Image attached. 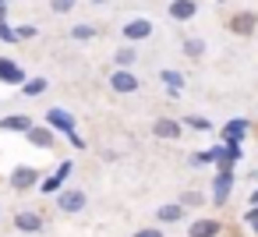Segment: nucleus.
I'll return each instance as SVG.
<instances>
[{
    "mask_svg": "<svg viewBox=\"0 0 258 237\" xmlns=\"http://www.w3.org/2000/svg\"><path fill=\"white\" fill-rule=\"evenodd\" d=\"M0 43H8V46H11V43H18V32L8 25V18H0Z\"/></svg>",
    "mask_w": 258,
    "mask_h": 237,
    "instance_id": "obj_26",
    "label": "nucleus"
},
{
    "mask_svg": "<svg viewBox=\"0 0 258 237\" xmlns=\"http://www.w3.org/2000/svg\"><path fill=\"white\" fill-rule=\"evenodd\" d=\"M180 124H187L191 131H205V135L212 131V121H209V117H202V113H187V117H184Z\"/></svg>",
    "mask_w": 258,
    "mask_h": 237,
    "instance_id": "obj_24",
    "label": "nucleus"
},
{
    "mask_svg": "<svg viewBox=\"0 0 258 237\" xmlns=\"http://www.w3.org/2000/svg\"><path fill=\"white\" fill-rule=\"evenodd\" d=\"M32 124H36V117H29V113H11V117H0V131H18V135H25Z\"/></svg>",
    "mask_w": 258,
    "mask_h": 237,
    "instance_id": "obj_16",
    "label": "nucleus"
},
{
    "mask_svg": "<svg viewBox=\"0 0 258 237\" xmlns=\"http://www.w3.org/2000/svg\"><path fill=\"white\" fill-rule=\"evenodd\" d=\"M15 230H22V233H39V230H43V216H39L36 209H18V212H15Z\"/></svg>",
    "mask_w": 258,
    "mask_h": 237,
    "instance_id": "obj_11",
    "label": "nucleus"
},
{
    "mask_svg": "<svg viewBox=\"0 0 258 237\" xmlns=\"http://www.w3.org/2000/svg\"><path fill=\"white\" fill-rule=\"evenodd\" d=\"M244 219H247V223H254V219H258V205H251V209L244 212Z\"/></svg>",
    "mask_w": 258,
    "mask_h": 237,
    "instance_id": "obj_31",
    "label": "nucleus"
},
{
    "mask_svg": "<svg viewBox=\"0 0 258 237\" xmlns=\"http://www.w3.org/2000/svg\"><path fill=\"white\" fill-rule=\"evenodd\" d=\"M159 82L166 85V92H170V96H180V92H184V75H180V71H173V68H163V71H159Z\"/></svg>",
    "mask_w": 258,
    "mask_h": 237,
    "instance_id": "obj_17",
    "label": "nucleus"
},
{
    "mask_svg": "<svg viewBox=\"0 0 258 237\" xmlns=\"http://www.w3.org/2000/svg\"><path fill=\"white\" fill-rule=\"evenodd\" d=\"M251 177H254V181H258V170H254V173H251Z\"/></svg>",
    "mask_w": 258,
    "mask_h": 237,
    "instance_id": "obj_34",
    "label": "nucleus"
},
{
    "mask_svg": "<svg viewBox=\"0 0 258 237\" xmlns=\"http://www.w3.org/2000/svg\"><path fill=\"white\" fill-rule=\"evenodd\" d=\"M177 202H180L184 209H202V205H205V191L187 188V191H180V195H177Z\"/></svg>",
    "mask_w": 258,
    "mask_h": 237,
    "instance_id": "obj_21",
    "label": "nucleus"
},
{
    "mask_svg": "<svg viewBox=\"0 0 258 237\" xmlns=\"http://www.w3.org/2000/svg\"><path fill=\"white\" fill-rule=\"evenodd\" d=\"M46 89H50V82H46V78H39V75H36V78H25V82H22V96H29V99L43 96Z\"/></svg>",
    "mask_w": 258,
    "mask_h": 237,
    "instance_id": "obj_20",
    "label": "nucleus"
},
{
    "mask_svg": "<svg viewBox=\"0 0 258 237\" xmlns=\"http://www.w3.org/2000/svg\"><path fill=\"white\" fill-rule=\"evenodd\" d=\"M230 32L233 36H254L258 32V15L254 11H237L230 18Z\"/></svg>",
    "mask_w": 258,
    "mask_h": 237,
    "instance_id": "obj_9",
    "label": "nucleus"
},
{
    "mask_svg": "<svg viewBox=\"0 0 258 237\" xmlns=\"http://www.w3.org/2000/svg\"><path fill=\"white\" fill-rule=\"evenodd\" d=\"M216 4H226V0H216Z\"/></svg>",
    "mask_w": 258,
    "mask_h": 237,
    "instance_id": "obj_35",
    "label": "nucleus"
},
{
    "mask_svg": "<svg viewBox=\"0 0 258 237\" xmlns=\"http://www.w3.org/2000/svg\"><path fill=\"white\" fill-rule=\"evenodd\" d=\"M247 202H251V205H258V188L251 191V198H247Z\"/></svg>",
    "mask_w": 258,
    "mask_h": 237,
    "instance_id": "obj_32",
    "label": "nucleus"
},
{
    "mask_svg": "<svg viewBox=\"0 0 258 237\" xmlns=\"http://www.w3.org/2000/svg\"><path fill=\"white\" fill-rule=\"evenodd\" d=\"M184 57H187V61H202V57H205V39L187 36V39H184Z\"/></svg>",
    "mask_w": 258,
    "mask_h": 237,
    "instance_id": "obj_22",
    "label": "nucleus"
},
{
    "mask_svg": "<svg viewBox=\"0 0 258 237\" xmlns=\"http://www.w3.org/2000/svg\"><path fill=\"white\" fill-rule=\"evenodd\" d=\"M110 89L120 92V96H131V92L142 89V82H138V75H135L131 68H117V71L110 75Z\"/></svg>",
    "mask_w": 258,
    "mask_h": 237,
    "instance_id": "obj_5",
    "label": "nucleus"
},
{
    "mask_svg": "<svg viewBox=\"0 0 258 237\" xmlns=\"http://www.w3.org/2000/svg\"><path fill=\"white\" fill-rule=\"evenodd\" d=\"M15 32H18V43H22V39H36V36H39V29H36V25H18Z\"/></svg>",
    "mask_w": 258,
    "mask_h": 237,
    "instance_id": "obj_29",
    "label": "nucleus"
},
{
    "mask_svg": "<svg viewBox=\"0 0 258 237\" xmlns=\"http://www.w3.org/2000/svg\"><path fill=\"white\" fill-rule=\"evenodd\" d=\"M152 32H156L152 18H127V22L120 25V39H124V43H145Z\"/></svg>",
    "mask_w": 258,
    "mask_h": 237,
    "instance_id": "obj_2",
    "label": "nucleus"
},
{
    "mask_svg": "<svg viewBox=\"0 0 258 237\" xmlns=\"http://www.w3.org/2000/svg\"><path fill=\"white\" fill-rule=\"evenodd\" d=\"M184 212H187V209H184L180 202H166V205L156 209V223H159V226H166V223H180Z\"/></svg>",
    "mask_w": 258,
    "mask_h": 237,
    "instance_id": "obj_15",
    "label": "nucleus"
},
{
    "mask_svg": "<svg viewBox=\"0 0 258 237\" xmlns=\"http://www.w3.org/2000/svg\"><path fill=\"white\" fill-rule=\"evenodd\" d=\"M223 233V223L216 216H202V219H191L187 226V237H219Z\"/></svg>",
    "mask_w": 258,
    "mask_h": 237,
    "instance_id": "obj_10",
    "label": "nucleus"
},
{
    "mask_svg": "<svg viewBox=\"0 0 258 237\" xmlns=\"http://www.w3.org/2000/svg\"><path fill=\"white\" fill-rule=\"evenodd\" d=\"M75 4L78 0H50V11L53 15H68V11H75Z\"/></svg>",
    "mask_w": 258,
    "mask_h": 237,
    "instance_id": "obj_27",
    "label": "nucleus"
},
{
    "mask_svg": "<svg viewBox=\"0 0 258 237\" xmlns=\"http://www.w3.org/2000/svg\"><path fill=\"white\" fill-rule=\"evenodd\" d=\"M64 138H68V142H71V145H75V149H89V145H85V138H82V135H78V128H75V131H71V135H64Z\"/></svg>",
    "mask_w": 258,
    "mask_h": 237,
    "instance_id": "obj_30",
    "label": "nucleus"
},
{
    "mask_svg": "<svg viewBox=\"0 0 258 237\" xmlns=\"http://www.w3.org/2000/svg\"><path fill=\"white\" fill-rule=\"evenodd\" d=\"M75 43H89V39H96V25H89V22H78V25H71V32H68Z\"/></svg>",
    "mask_w": 258,
    "mask_h": 237,
    "instance_id": "obj_23",
    "label": "nucleus"
},
{
    "mask_svg": "<svg viewBox=\"0 0 258 237\" xmlns=\"http://www.w3.org/2000/svg\"><path fill=\"white\" fill-rule=\"evenodd\" d=\"M223 156V145H212V149H202L191 156V166H216V159Z\"/></svg>",
    "mask_w": 258,
    "mask_h": 237,
    "instance_id": "obj_18",
    "label": "nucleus"
},
{
    "mask_svg": "<svg viewBox=\"0 0 258 237\" xmlns=\"http://www.w3.org/2000/svg\"><path fill=\"white\" fill-rule=\"evenodd\" d=\"M53 195H57V198H53V202H57V209H60V212H68V216H75V212H82V209L89 205V195H85L82 188H64V191L57 188Z\"/></svg>",
    "mask_w": 258,
    "mask_h": 237,
    "instance_id": "obj_1",
    "label": "nucleus"
},
{
    "mask_svg": "<svg viewBox=\"0 0 258 237\" xmlns=\"http://www.w3.org/2000/svg\"><path fill=\"white\" fill-rule=\"evenodd\" d=\"M113 61H117V68H135V64H138V50H135V43H124V46L113 53Z\"/></svg>",
    "mask_w": 258,
    "mask_h": 237,
    "instance_id": "obj_19",
    "label": "nucleus"
},
{
    "mask_svg": "<svg viewBox=\"0 0 258 237\" xmlns=\"http://www.w3.org/2000/svg\"><path fill=\"white\" fill-rule=\"evenodd\" d=\"M230 191H233V173H212L209 202L212 205H230Z\"/></svg>",
    "mask_w": 258,
    "mask_h": 237,
    "instance_id": "obj_6",
    "label": "nucleus"
},
{
    "mask_svg": "<svg viewBox=\"0 0 258 237\" xmlns=\"http://www.w3.org/2000/svg\"><path fill=\"white\" fill-rule=\"evenodd\" d=\"M166 15H170L173 22H191V18L198 15V0H170Z\"/></svg>",
    "mask_w": 258,
    "mask_h": 237,
    "instance_id": "obj_13",
    "label": "nucleus"
},
{
    "mask_svg": "<svg viewBox=\"0 0 258 237\" xmlns=\"http://www.w3.org/2000/svg\"><path fill=\"white\" fill-rule=\"evenodd\" d=\"M180 131H184V124H180L177 117H156V121H152V135H156L159 142H177Z\"/></svg>",
    "mask_w": 258,
    "mask_h": 237,
    "instance_id": "obj_7",
    "label": "nucleus"
},
{
    "mask_svg": "<svg viewBox=\"0 0 258 237\" xmlns=\"http://www.w3.org/2000/svg\"><path fill=\"white\" fill-rule=\"evenodd\" d=\"M39 177H43V170H36V166H29V163H18V166L8 173V184H11L15 191H32V188L39 184Z\"/></svg>",
    "mask_w": 258,
    "mask_h": 237,
    "instance_id": "obj_3",
    "label": "nucleus"
},
{
    "mask_svg": "<svg viewBox=\"0 0 258 237\" xmlns=\"http://www.w3.org/2000/svg\"><path fill=\"white\" fill-rule=\"evenodd\" d=\"M89 4H110V0H89Z\"/></svg>",
    "mask_w": 258,
    "mask_h": 237,
    "instance_id": "obj_33",
    "label": "nucleus"
},
{
    "mask_svg": "<svg viewBox=\"0 0 258 237\" xmlns=\"http://www.w3.org/2000/svg\"><path fill=\"white\" fill-rule=\"evenodd\" d=\"M25 138H29V145H36V149H53L57 145V131L50 128V124H32L29 131H25Z\"/></svg>",
    "mask_w": 258,
    "mask_h": 237,
    "instance_id": "obj_8",
    "label": "nucleus"
},
{
    "mask_svg": "<svg viewBox=\"0 0 258 237\" xmlns=\"http://www.w3.org/2000/svg\"><path fill=\"white\" fill-rule=\"evenodd\" d=\"M29 75L22 71V64L18 61H8V57H0V82L4 85H22Z\"/></svg>",
    "mask_w": 258,
    "mask_h": 237,
    "instance_id": "obj_14",
    "label": "nucleus"
},
{
    "mask_svg": "<svg viewBox=\"0 0 258 237\" xmlns=\"http://www.w3.org/2000/svg\"><path fill=\"white\" fill-rule=\"evenodd\" d=\"M43 124H50L57 135H71V131H75V113L64 110V106H50V110L43 113Z\"/></svg>",
    "mask_w": 258,
    "mask_h": 237,
    "instance_id": "obj_4",
    "label": "nucleus"
},
{
    "mask_svg": "<svg viewBox=\"0 0 258 237\" xmlns=\"http://www.w3.org/2000/svg\"><path fill=\"white\" fill-rule=\"evenodd\" d=\"M60 184H64V177H60V173H50V177H39V184H36V188H39L43 195H53Z\"/></svg>",
    "mask_w": 258,
    "mask_h": 237,
    "instance_id": "obj_25",
    "label": "nucleus"
},
{
    "mask_svg": "<svg viewBox=\"0 0 258 237\" xmlns=\"http://www.w3.org/2000/svg\"><path fill=\"white\" fill-rule=\"evenodd\" d=\"M254 237H258V233H254Z\"/></svg>",
    "mask_w": 258,
    "mask_h": 237,
    "instance_id": "obj_36",
    "label": "nucleus"
},
{
    "mask_svg": "<svg viewBox=\"0 0 258 237\" xmlns=\"http://www.w3.org/2000/svg\"><path fill=\"white\" fill-rule=\"evenodd\" d=\"M131 237H166V230L156 223V226H142V230H135Z\"/></svg>",
    "mask_w": 258,
    "mask_h": 237,
    "instance_id": "obj_28",
    "label": "nucleus"
},
{
    "mask_svg": "<svg viewBox=\"0 0 258 237\" xmlns=\"http://www.w3.org/2000/svg\"><path fill=\"white\" fill-rule=\"evenodd\" d=\"M247 131H251V124H247V117H230L226 124H223V142H244L247 138Z\"/></svg>",
    "mask_w": 258,
    "mask_h": 237,
    "instance_id": "obj_12",
    "label": "nucleus"
}]
</instances>
